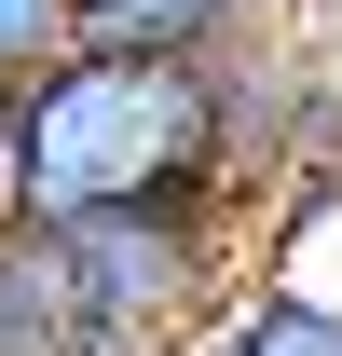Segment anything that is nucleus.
<instances>
[{
	"mask_svg": "<svg viewBox=\"0 0 342 356\" xmlns=\"http://www.w3.org/2000/svg\"><path fill=\"white\" fill-rule=\"evenodd\" d=\"M260 28H288V0H83L96 55H192V69H219Z\"/></svg>",
	"mask_w": 342,
	"mask_h": 356,
	"instance_id": "nucleus-3",
	"label": "nucleus"
},
{
	"mask_svg": "<svg viewBox=\"0 0 342 356\" xmlns=\"http://www.w3.org/2000/svg\"><path fill=\"white\" fill-rule=\"evenodd\" d=\"M69 288H83L96 356H192L219 329V302L247 288L233 274V192H165V206H110L69 220Z\"/></svg>",
	"mask_w": 342,
	"mask_h": 356,
	"instance_id": "nucleus-2",
	"label": "nucleus"
},
{
	"mask_svg": "<svg viewBox=\"0 0 342 356\" xmlns=\"http://www.w3.org/2000/svg\"><path fill=\"white\" fill-rule=\"evenodd\" d=\"M0 55H14V69L83 55V0H0Z\"/></svg>",
	"mask_w": 342,
	"mask_h": 356,
	"instance_id": "nucleus-6",
	"label": "nucleus"
},
{
	"mask_svg": "<svg viewBox=\"0 0 342 356\" xmlns=\"http://www.w3.org/2000/svg\"><path fill=\"white\" fill-rule=\"evenodd\" d=\"M192 356H342V302L274 261V274H247V288L219 302V329H206Z\"/></svg>",
	"mask_w": 342,
	"mask_h": 356,
	"instance_id": "nucleus-5",
	"label": "nucleus"
},
{
	"mask_svg": "<svg viewBox=\"0 0 342 356\" xmlns=\"http://www.w3.org/2000/svg\"><path fill=\"white\" fill-rule=\"evenodd\" d=\"M14 178L28 220H110V206H165V192H219V69L192 55H55L14 96Z\"/></svg>",
	"mask_w": 342,
	"mask_h": 356,
	"instance_id": "nucleus-1",
	"label": "nucleus"
},
{
	"mask_svg": "<svg viewBox=\"0 0 342 356\" xmlns=\"http://www.w3.org/2000/svg\"><path fill=\"white\" fill-rule=\"evenodd\" d=\"M14 96H28V69H14V55H0V137H14Z\"/></svg>",
	"mask_w": 342,
	"mask_h": 356,
	"instance_id": "nucleus-7",
	"label": "nucleus"
},
{
	"mask_svg": "<svg viewBox=\"0 0 342 356\" xmlns=\"http://www.w3.org/2000/svg\"><path fill=\"white\" fill-rule=\"evenodd\" d=\"M0 356H96L83 288H69V247H55L42 220L0 233Z\"/></svg>",
	"mask_w": 342,
	"mask_h": 356,
	"instance_id": "nucleus-4",
	"label": "nucleus"
}]
</instances>
